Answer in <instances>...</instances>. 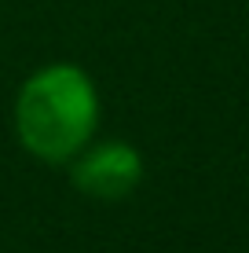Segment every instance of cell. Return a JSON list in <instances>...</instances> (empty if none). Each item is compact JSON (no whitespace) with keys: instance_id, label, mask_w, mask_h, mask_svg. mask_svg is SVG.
Returning a JSON list of instances; mask_svg holds the SVG:
<instances>
[{"instance_id":"2","label":"cell","mask_w":249,"mask_h":253,"mask_svg":"<svg viewBox=\"0 0 249 253\" xmlns=\"http://www.w3.org/2000/svg\"><path fill=\"white\" fill-rule=\"evenodd\" d=\"M143 158L132 143H99L92 151H81L73 158V187L88 198L114 202L140 187Z\"/></svg>"},{"instance_id":"1","label":"cell","mask_w":249,"mask_h":253,"mask_svg":"<svg viewBox=\"0 0 249 253\" xmlns=\"http://www.w3.org/2000/svg\"><path fill=\"white\" fill-rule=\"evenodd\" d=\"M99 121L96 81L73 63H51L30 77L15 99L19 143L40 162H70L88 147Z\"/></svg>"}]
</instances>
